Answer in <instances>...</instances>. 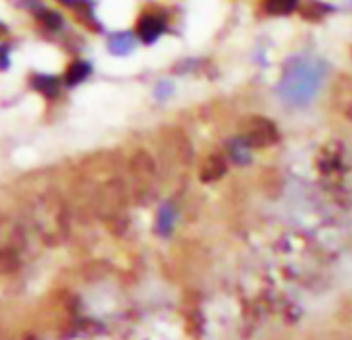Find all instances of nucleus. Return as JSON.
Returning a JSON list of instances; mask_svg holds the SVG:
<instances>
[{"mask_svg":"<svg viewBox=\"0 0 352 340\" xmlns=\"http://www.w3.org/2000/svg\"><path fill=\"white\" fill-rule=\"evenodd\" d=\"M325 63L309 56H294L284 65L278 94L290 106H307L325 77Z\"/></svg>","mask_w":352,"mask_h":340,"instance_id":"f257e3e1","label":"nucleus"},{"mask_svg":"<svg viewBox=\"0 0 352 340\" xmlns=\"http://www.w3.org/2000/svg\"><path fill=\"white\" fill-rule=\"evenodd\" d=\"M243 141L251 147H265L278 141V129L263 116H253L243 125Z\"/></svg>","mask_w":352,"mask_h":340,"instance_id":"f03ea898","label":"nucleus"},{"mask_svg":"<svg viewBox=\"0 0 352 340\" xmlns=\"http://www.w3.org/2000/svg\"><path fill=\"white\" fill-rule=\"evenodd\" d=\"M135 32L143 44H153L166 32V17L160 13H143L137 21Z\"/></svg>","mask_w":352,"mask_h":340,"instance_id":"7ed1b4c3","label":"nucleus"},{"mask_svg":"<svg viewBox=\"0 0 352 340\" xmlns=\"http://www.w3.org/2000/svg\"><path fill=\"white\" fill-rule=\"evenodd\" d=\"M89 73H91L89 63H85V61H73L69 65L67 73H65V83L71 85V87L73 85H79L81 81H85L89 77Z\"/></svg>","mask_w":352,"mask_h":340,"instance_id":"20e7f679","label":"nucleus"},{"mask_svg":"<svg viewBox=\"0 0 352 340\" xmlns=\"http://www.w3.org/2000/svg\"><path fill=\"white\" fill-rule=\"evenodd\" d=\"M224 173H226V164H224V158L222 156H210L204 162V166H201V179L204 181L220 179Z\"/></svg>","mask_w":352,"mask_h":340,"instance_id":"39448f33","label":"nucleus"},{"mask_svg":"<svg viewBox=\"0 0 352 340\" xmlns=\"http://www.w3.org/2000/svg\"><path fill=\"white\" fill-rule=\"evenodd\" d=\"M296 9H298V0H263V11L274 17L290 15Z\"/></svg>","mask_w":352,"mask_h":340,"instance_id":"423d86ee","label":"nucleus"},{"mask_svg":"<svg viewBox=\"0 0 352 340\" xmlns=\"http://www.w3.org/2000/svg\"><path fill=\"white\" fill-rule=\"evenodd\" d=\"M108 48H110V52H112V54H118V56L129 54V52L135 48V38H133V34H129V32L114 34V36L110 38Z\"/></svg>","mask_w":352,"mask_h":340,"instance_id":"0eeeda50","label":"nucleus"},{"mask_svg":"<svg viewBox=\"0 0 352 340\" xmlns=\"http://www.w3.org/2000/svg\"><path fill=\"white\" fill-rule=\"evenodd\" d=\"M32 85H34V89H38L46 98H56L58 96V79L56 77H50V75H34L32 77Z\"/></svg>","mask_w":352,"mask_h":340,"instance_id":"6e6552de","label":"nucleus"},{"mask_svg":"<svg viewBox=\"0 0 352 340\" xmlns=\"http://www.w3.org/2000/svg\"><path fill=\"white\" fill-rule=\"evenodd\" d=\"M300 15L309 21H317L321 17H325L327 13H331V7L329 5H323V3H317V0H307L300 7Z\"/></svg>","mask_w":352,"mask_h":340,"instance_id":"1a4fd4ad","label":"nucleus"},{"mask_svg":"<svg viewBox=\"0 0 352 340\" xmlns=\"http://www.w3.org/2000/svg\"><path fill=\"white\" fill-rule=\"evenodd\" d=\"M38 19L42 21V25L48 32H58L63 28V15L56 13V11H40L38 13Z\"/></svg>","mask_w":352,"mask_h":340,"instance_id":"9d476101","label":"nucleus"},{"mask_svg":"<svg viewBox=\"0 0 352 340\" xmlns=\"http://www.w3.org/2000/svg\"><path fill=\"white\" fill-rule=\"evenodd\" d=\"M172 220H174V214H172V210L166 206L164 210H162V214H160V233H168L170 231V226H172Z\"/></svg>","mask_w":352,"mask_h":340,"instance_id":"9b49d317","label":"nucleus"},{"mask_svg":"<svg viewBox=\"0 0 352 340\" xmlns=\"http://www.w3.org/2000/svg\"><path fill=\"white\" fill-rule=\"evenodd\" d=\"M9 44H0V71L9 69Z\"/></svg>","mask_w":352,"mask_h":340,"instance_id":"f8f14e48","label":"nucleus"},{"mask_svg":"<svg viewBox=\"0 0 352 340\" xmlns=\"http://www.w3.org/2000/svg\"><path fill=\"white\" fill-rule=\"evenodd\" d=\"M7 32H9V30H7V25H5V23H0V38L7 36Z\"/></svg>","mask_w":352,"mask_h":340,"instance_id":"ddd939ff","label":"nucleus"}]
</instances>
